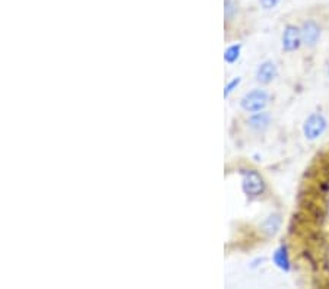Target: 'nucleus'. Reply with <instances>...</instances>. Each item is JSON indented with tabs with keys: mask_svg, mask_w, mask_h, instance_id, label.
Listing matches in <instances>:
<instances>
[{
	"mask_svg": "<svg viewBox=\"0 0 329 289\" xmlns=\"http://www.w3.org/2000/svg\"><path fill=\"white\" fill-rule=\"evenodd\" d=\"M241 189L249 197H259L265 192V181L256 170H241Z\"/></svg>",
	"mask_w": 329,
	"mask_h": 289,
	"instance_id": "1",
	"label": "nucleus"
},
{
	"mask_svg": "<svg viewBox=\"0 0 329 289\" xmlns=\"http://www.w3.org/2000/svg\"><path fill=\"white\" fill-rule=\"evenodd\" d=\"M269 102V94L265 89H252L241 96L240 107L247 113H259Z\"/></svg>",
	"mask_w": 329,
	"mask_h": 289,
	"instance_id": "2",
	"label": "nucleus"
},
{
	"mask_svg": "<svg viewBox=\"0 0 329 289\" xmlns=\"http://www.w3.org/2000/svg\"><path fill=\"white\" fill-rule=\"evenodd\" d=\"M328 127V121L323 114L320 113H313L310 114L307 120L303 124V133L306 136V139L315 140L318 139L319 136H322L325 133V130Z\"/></svg>",
	"mask_w": 329,
	"mask_h": 289,
	"instance_id": "3",
	"label": "nucleus"
},
{
	"mask_svg": "<svg viewBox=\"0 0 329 289\" xmlns=\"http://www.w3.org/2000/svg\"><path fill=\"white\" fill-rule=\"evenodd\" d=\"M303 44L301 38V31L294 25H287L284 32H283V48L285 51H296Z\"/></svg>",
	"mask_w": 329,
	"mask_h": 289,
	"instance_id": "4",
	"label": "nucleus"
},
{
	"mask_svg": "<svg viewBox=\"0 0 329 289\" xmlns=\"http://www.w3.org/2000/svg\"><path fill=\"white\" fill-rule=\"evenodd\" d=\"M301 38H303V44L307 47H315L318 44L319 38H320V28L315 21H306L301 28Z\"/></svg>",
	"mask_w": 329,
	"mask_h": 289,
	"instance_id": "5",
	"label": "nucleus"
},
{
	"mask_svg": "<svg viewBox=\"0 0 329 289\" xmlns=\"http://www.w3.org/2000/svg\"><path fill=\"white\" fill-rule=\"evenodd\" d=\"M278 75V69L275 66L274 62H263L258 69H256V81L261 82V84H271L275 77Z\"/></svg>",
	"mask_w": 329,
	"mask_h": 289,
	"instance_id": "6",
	"label": "nucleus"
},
{
	"mask_svg": "<svg viewBox=\"0 0 329 289\" xmlns=\"http://www.w3.org/2000/svg\"><path fill=\"white\" fill-rule=\"evenodd\" d=\"M247 124L253 130H256V132H263V130H266V128L269 127V124H271V116H269V113H265V111L255 113L253 116L249 117Z\"/></svg>",
	"mask_w": 329,
	"mask_h": 289,
	"instance_id": "7",
	"label": "nucleus"
},
{
	"mask_svg": "<svg viewBox=\"0 0 329 289\" xmlns=\"http://www.w3.org/2000/svg\"><path fill=\"white\" fill-rule=\"evenodd\" d=\"M274 263L284 272H288L291 268V263H290V257H288V251H287V247L281 246L280 248H276L274 253Z\"/></svg>",
	"mask_w": 329,
	"mask_h": 289,
	"instance_id": "8",
	"label": "nucleus"
},
{
	"mask_svg": "<svg viewBox=\"0 0 329 289\" xmlns=\"http://www.w3.org/2000/svg\"><path fill=\"white\" fill-rule=\"evenodd\" d=\"M281 226V216L278 214L269 215L262 224V231L268 235H275Z\"/></svg>",
	"mask_w": 329,
	"mask_h": 289,
	"instance_id": "9",
	"label": "nucleus"
},
{
	"mask_svg": "<svg viewBox=\"0 0 329 289\" xmlns=\"http://www.w3.org/2000/svg\"><path fill=\"white\" fill-rule=\"evenodd\" d=\"M240 51H241V45L240 44H234V45H230L225 53H224V60L227 63H234L239 57H240Z\"/></svg>",
	"mask_w": 329,
	"mask_h": 289,
	"instance_id": "10",
	"label": "nucleus"
},
{
	"mask_svg": "<svg viewBox=\"0 0 329 289\" xmlns=\"http://www.w3.org/2000/svg\"><path fill=\"white\" fill-rule=\"evenodd\" d=\"M236 11H237V8H236L234 0H225L224 2V15H225V19L230 21L231 18L234 16Z\"/></svg>",
	"mask_w": 329,
	"mask_h": 289,
	"instance_id": "11",
	"label": "nucleus"
},
{
	"mask_svg": "<svg viewBox=\"0 0 329 289\" xmlns=\"http://www.w3.org/2000/svg\"><path fill=\"white\" fill-rule=\"evenodd\" d=\"M239 84H240V77H236V79H233L231 82H229V85L224 88V96L227 98V96L230 95L231 92L239 86Z\"/></svg>",
	"mask_w": 329,
	"mask_h": 289,
	"instance_id": "12",
	"label": "nucleus"
},
{
	"mask_svg": "<svg viewBox=\"0 0 329 289\" xmlns=\"http://www.w3.org/2000/svg\"><path fill=\"white\" fill-rule=\"evenodd\" d=\"M259 2H261V6H262L263 9L269 11V9H274L281 0H259Z\"/></svg>",
	"mask_w": 329,
	"mask_h": 289,
	"instance_id": "13",
	"label": "nucleus"
},
{
	"mask_svg": "<svg viewBox=\"0 0 329 289\" xmlns=\"http://www.w3.org/2000/svg\"><path fill=\"white\" fill-rule=\"evenodd\" d=\"M328 75H329V70H328Z\"/></svg>",
	"mask_w": 329,
	"mask_h": 289,
	"instance_id": "14",
	"label": "nucleus"
}]
</instances>
